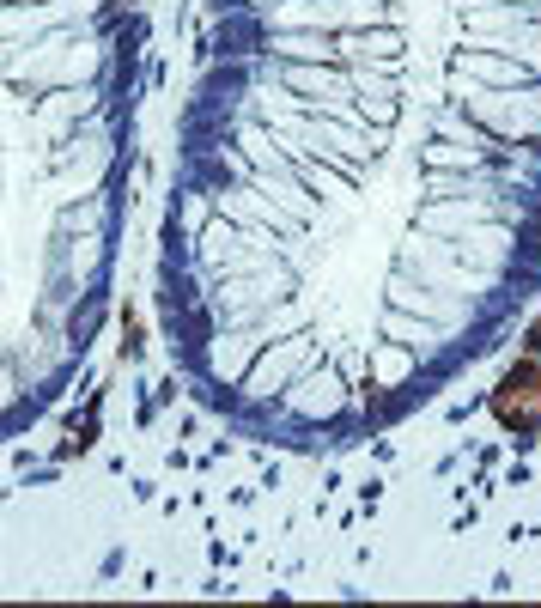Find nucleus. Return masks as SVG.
Here are the masks:
<instances>
[{"instance_id":"1","label":"nucleus","mask_w":541,"mask_h":608,"mask_svg":"<svg viewBox=\"0 0 541 608\" xmlns=\"http://www.w3.org/2000/svg\"><path fill=\"white\" fill-rule=\"evenodd\" d=\"M493 414H499V426L517 432V438L541 432V359H523V365L505 371V384L493 390Z\"/></svg>"},{"instance_id":"2","label":"nucleus","mask_w":541,"mask_h":608,"mask_svg":"<svg viewBox=\"0 0 541 608\" xmlns=\"http://www.w3.org/2000/svg\"><path fill=\"white\" fill-rule=\"evenodd\" d=\"M529 347H535V353H541V323H535V329H529Z\"/></svg>"}]
</instances>
